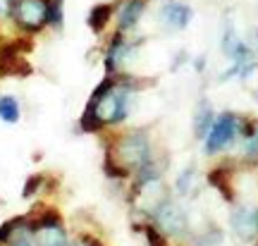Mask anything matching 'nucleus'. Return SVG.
<instances>
[{
  "instance_id": "obj_1",
  "label": "nucleus",
  "mask_w": 258,
  "mask_h": 246,
  "mask_svg": "<svg viewBox=\"0 0 258 246\" xmlns=\"http://www.w3.org/2000/svg\"><path fill=\"white\" fill-rule=\"evenodd\" d=\"M108 153H110L122 167H127L129 172L141 167L144 163H148V160L153 158V155H151V141H148V137L144 132H129V134L120 137Z\"/></svg>"
},
{
  "instance_id": "obj_2",
  "label": "nucleus",
  "mask_w": 258,
  "mask_h": 246,
  "mask_svg": "<svg viewBox=\"0 0 258 246\" xmlns=\"http://www.w3.org/2000/svg\"><path fill=\"white\" fill-rule=\"evenodd\" d=\"M29 234L34 237V246H70L67 232L62 227V220L55 210H46L41 218L27 222Z\"/></svg>"
},
{
  "instance_id": "obj_3",
  "label": "nucleus",
  "mask_w": 258,
  "mask_h": 246,
  "mask_svg": "<svg viewBox=\"0 0 258 246\" xmlns=\"http://www.w3.org/2000/svg\"><path fill=\"white\" fill-rule=\"evenodd\" d=\"M237 134H239V117L237 115L225 112L218 119H213L211 129L206 134V153L208 155L222 153L225 148L232 146V141L237 139Z\"/></svg>"
},
{
  "instance_id": "obj_4",
  "label": "nucleus",
  "mask_w": 258,
  "mask_h": 246,
  "mask_svg": "<svg viewBox=\"0 0 258 246\" xmlns=\"http://www.w3.org/2000/svg\"><path fill=\"white\" fill-rule=\"evenodd\" d=\"M19 29L36 34L46 27V0H12L10 12Z\"/></svg>"
},
{
  "instance_id": "obj_5",
  "label": "nucleus",
  "mask_w": 258,
  "mask_h": 246,
  "mask_svg": "<svg viewBox=\"0 0 258 246\" xmlns=\"http://www.w3.org/2000/svg\"><path fill=\"white\" fill-rule=\"evenodd\" d=\"M151 215L156 220V227L163 229V234H182L186 229V213L170 199L163 201Z\"/></svg>"
},
{
  "instance_id": "obj_6",
  "label": "nucleus",
  "mask_w": 258,
  "mask_h": 246,
  "mask_svg": "<svg viewBox=\"0 0 258 246\" xmlns=\"http://www.w3.org/2000/svg\"><path fill=\"white\" fill-rule=\"evenodd\" d=\"M232 67L227 70V72L222 74V79H232V77H241V79H249L251 72L258 67V57L256 53L251 50L244 41H239L237 46H234V50H232Z\"/></svg>"
},
{
  "instance_id": "obj_7",
  "label": "nucleus",
  "mask_w": 258,
  "mask_h": 246,
  "mask_svg": "<svg viewBox=\"0 0 258 246\" xmlns=\"http://www.w3.org/2000/svg\"><path fill=\"white\" fill-rule=\"evenodd\" d=\"M232 229L241 241H253L258 237V208L256 206H241L232 213Z\"/></svg>"
},
{
  "instance_id": "obj_8",
  "label": "nucleus",
  "mask_w": 258,
  "mask_h": 246,
  "mask_svg": "<svg viewBox=\"0 0 258 246\" xmlns=\"http://www.w3.org/2000/svg\"><path fill=\"white\" fill-rule=\"evenodd\" d=\"M191 15H194L191 8H189V5H184V3H177V0H172V3L163 5V10H160V19H163V24H165L167 29H175V31L189 27Z\"/></svg>"
},
{
  "instance_id": "obj_9",
  "label": "nucleus",
  "mask_w": 258,
  "mask_h": 246,
  "mask_svg": "<svg viewBox=\"0 0 258 246\" xmlns=\"http://www.w3.org/2000/svg\"><path fill=\"white\" fill-rule=\"evenodd\" d=\"M146 10V0H122L117 5V31H132Z\"/></svg>"
},
{
  "instance_id": "obj_10",
  "label": "nucleus",
  "mask_w": 258,
  "mask_h": 246,
  "mask_svg": "<svg viewBox=\"0 0 258 246\" xmlns=\"http://www.w3.org/2000/svg\"><path fill=\"white\" fill-rule=\"evenodd\" d=\"M213 108L211 103L203 98L199 100V105H196V112H194V137L196 139H203L206 134H208V129H211L213 125Z\"/></svg>"
},
{
  "instance_id": "obj_11",
  "label": "nucleus",
  "mask_w": 258,
  "mask_h": 246,
  "mask_svg": "<svg viewBox=\"0 0 258 246\" xmlns=\"http://www.w3.org/2000/svg\"><path fill=\"white\" fill-rule=\"evenodd\" d=\"M110 17H112V5L110 3H98V5H93L91 8L86 24H89V29H91L93 34H101L103 29L108 27Z\"/></svg>"
},
{
  "instance_id": "obj_12",
  "label": "nucleus",
  "mask_w": 258,
  "mask_h": 246,
  "mask_svg": "<svg viewBox=\"0 0 258 246\" xmlns=\"http://www.w3.org/2000/svg\"><path fill=\"white\" fill-rule=\"evenodd\" d=\"M227 177H230V172H227L225 167H215L213 172H208V184L215 187L227 201H234V194H232V187H230V179H227Z\"/></svg>"
},
{
  "instance_id": "obj_13",
  "label": "nucleus",
  "mask_w": 258,
  "mask_h": 246,
  "mask_svg": "<svg viewBox=\"0 0 258 246\" xmlns=\"http://www.w3.org/2000/svg\"><path fill=\"white\" fill-rule=\"evenodd\" d=\"M64 22V0H46V27L62 29Z\"/></svg>"
},
{
  "instance_id": "obj_14",
  "label": "nucleus",
  "mask_w": 258,
  "mask_h": 246,
  "mask_svg": "<svg viewBox=\"0 0 258 246\" xmlns=\"http://www.w3.org/2000/svg\"><path fill=\"white\" fill-rule=\"evenodd\" d=\"M19 115H22V110H19L17 98L15 96H0V119L8 122V125H15V122H19Z\"/></svg>"
},
{
  "instance_id": "obj_15",
  "label": "nucleus",
  "mask_w": 258,
  "mask_h": 246,
  "mask_svg": "<svg viewBox=\"0 0 258 246\" xmlns=\"http://www.w3.org/2000/svg\"><path fill=\"white\" fill-rule=\"evenodd\" d=\"M27 222H29L27 215H19V218H12V220H8V222H3V225H0V244H8L19 229L27 227Z\"/></svg>"
},
{
  "instance_id": "obj_16",
  "label": "nucleus",
  "mask_w": 258,
  "mask_h": 246,
  "mask_svg": "<svg viewBox=\"0 0 258 246\" xmlns=\"http://www.w3.org/2000/svg\"><path fill=\"white\" fill-rule=\"evenodd\" d=\"M79 127H82V132H86V134H96V132H101L105 125L96 117V112H93L91 108H86L84 110V115H82V119H79Z\"/></svg>"
},
{
  "instance_id": "obj_17",
  "label": "nucleus",
  "mask_w": 258,
  "mask_h": 246,
  "mask_svg": "<svg viewBox=\"0 0 258 246\" xmlns=\"http://www.w3.org/2000/svg\"><path fill=\"white\" fill-rule=\"evenodd\" d=\"M239 41L241 38H237V31H234L232 19H227V22H225V31H222V50H225V55H232V50H234V46H237Z\"/></svg>"
},
{
  "instance_id": "obj_18",
  "label": "nucleus",
  "mask_w": 258,
  "mask_h": 246,
  "mask_svg": "<svg viewBox=\"0 0 258 246\" xmlns=\"http://www.w3.org/2000/svg\"><path fill=\"white\" fill-rule=\"evenodd\" d=\"M103 167H105V174H108V177H115V179H124V177L129 174L127 167H122L110 153H105V163H103Z\"/></svg>"
},
{
  "instance_id": "obj_19",
  "label": "nucleus",
  "mask_w": 258,
  "mask_h": 246,
  "mask_svg": "<svg viewBox=\"0 0 258 246\" xmlns=\"http://www.w3.org/2000/svg\"><path fill=\"white\" fill-rule=\"evenodd\" d=\"M139 229L144 232V237H146L148 246H167L165 234H163V232H160L156 225H144V227H139Z\"/></svg>"
},
{
  "instance_id": "obj_20",
  "label": "nucleus",
  "mask_w": 258,
  "mask_h": 246,
  "mask_svg": "<svg viewBox=\"0 0 258 246\" xmlns=\"http://www.w3.org/2000/svg\"><path fill=\"white\" fill-rule=\"evenodd\" d=\"M222 241V232L218 227H213V229H206L201 237L196 239V246H218Z\"/></svg>"
},
{
  "instance_id": "obj_21",
  "label": "nucleus",
  "mask_w": 258,
  "mask_h": 246,
  "mask_svg": "<svg viewBox=\"0 0 258 246\" xmlns=\"http://www.w3.org/2000/svg\"><path fill=\"white\" fill-rule=\"evenodd\" d=\"M191 182H194V170H191V167H186L184 172L177 177V192H179V194H189V192H191Z\"/></svg>"
},
{
  "instance_id": "obj_22",
  "label": "nucleus",
  "mask_w": 258,
  "mask_h": 246,
  "mask_svg": "<svg viewBox=\"0 0 258 246\" xmlns=\"http://www.w3.org/2000/svg\"><path fill=\"white\" fill-rule=\"evenodd\" d=\"M41 187H43V174H34V177H29V179H27L22 196H24V199H29V196H34V194H36Z\"/></svg>"
},
{
  "instance_id": "obj_23",
  "label": "nucleus",
  "mask_w": 258,
  "mask_h": 246,
  "mask_svg": "<svg viewBox=\"0 0 258 246\" xmlns=\"http://www.w3.org/2000/svg\"><path fill=\"white\" fill-rule=\"evenodd\" d=\"M8 244L10 246H34V241L29 239V229L24 227V229H19L17 234H15V237L8 241Z\"/></svg>"
},
{
  "instance_id": "obj_24",
  "label": "nucleus",
  "mask_w": 258,
  "mask_h": 246,
  "mask_svg": "<svg viewBox=\"0 0 258 246\" xmlns=\"http://www.w3.org/2000/svg\"><path fill=\"white\" fill-rule=\"evenodd\" d=\"M246 155L249 158H258V129L253 132V137L246 139Z\"/></svg>"
},
{
  "instance_id": "obj_25",
  "label": "nucleus",
  "mask_w": 258,
  "mask_h": 246,
  "mask_svg": "<svg viewBox=\"0 0 258 246\" xmlns=\"http://www.w3.org/2000/svg\"><path fill=\"white\" fill-rule=\"evenodd\" d=\"M72 246H101V244H98L93 237H89V234H82V237H79V241H74Z\"/></svg>"
},
{
  "instance_id": "obj_26",
  "label": "nucleus",
  "mask_w": 258,
  "mask_h": 246,
  "mask_svg": "<svg viewBox=\"0 0 258 246\" xmlns=\"http://www.w3.org/2000/svg\"><path fill=\"white\" fill-rule=\"evenodd\" d=\"M256 246H258V244H256Z\"/></svg>"
}]
</instances>
